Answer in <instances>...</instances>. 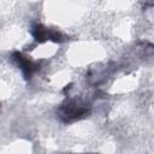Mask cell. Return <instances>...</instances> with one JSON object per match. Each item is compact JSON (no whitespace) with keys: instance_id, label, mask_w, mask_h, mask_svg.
<instances>
[{"instance_id":"1","label":"cell","mask_w":154,"mask_h":154,"mask_svg":"<svg viewBox=\"0 0 154 154\" xmlns=\"http://www.w3.org/2000/svg\"><path fill=\"white\" fill-rule=\"evenodd\" d=\"M88 108L84 103L77 100H69L64 105H61L59 109V117L65 123L73 122L76 119H81L88 114Z\"/></svg>"},{"instance_id":"2","label":"cell","mask_w":154,"mask_h":154,"mask_svg":"<svg viewBox=\"0 0 154 154\" xmlns=\"http://www.w3.org/2000/svg\"><path fill=\"white\" fill-rule=\"evenodd\" d=\"M31 34L35 37V40L38 41V42H45L46 40H52V41H55V42L61 41V34L60 32L47 29L41 24H35L32 26Z\"/></svg>"},{"instance_id":"3","label":"cell","mask_w":154,"mask_h":154,"mask_svg":"<svg viewBox=\"0 0 154 154\" xmlns=\"http://www.w3.org/2000/svg\"><path fill=\"white\" fill-rule=\"evenodd\" d=\"M13 59L17 61L18 66L22 69L25 79H30V78H31V75L38 69V65H37V64H35L34 61L29 60L26 57H24L23 54L18 53V52H16V53L13 54Z\"/></svg>"}]
</instances>
